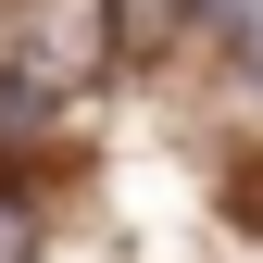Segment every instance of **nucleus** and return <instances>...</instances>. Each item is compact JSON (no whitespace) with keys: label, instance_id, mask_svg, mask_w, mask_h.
Returning a JSON list of instances; mask_svg holds the SVG:
<instances>
[{"label":"nucleus","instance_id":"nucleus-1","mask_svg":"<svg viewBox=\"0 0 263 263\" xmlns=\"http://www.w3.org/2000/svg\"><path fill=\"white\" fill-rule=\"evenodd\" d=\"M113 63H125V38H113V0H38V13L13 25V76H38L50 101L101 88Z\"/></svg>","mask_w":263,"mask_h":263},{"label":"nucleus","instance_id":"nucleus-2","mask_svg":"<svg viewBox=\"0 0 263 263\" xmlns=\"http://www.w3.org/2000/svg\"><path fill=\"white\" fill-rule=\"evenodd\" d=\"M188 25H201V0H113V38H125V63H151V50H176Z\"/></svg>","mask_w":263,"mask_h":263},{"label":"nucleus","instance_id":"nucleus-3","mask_svg":"<svg viewBox=\"0 0 263 263\" xmlns=\"http://www.w3.org/2000/svg\"><path fill=\"white\" fill-rule=\"evenodd\" d=\"M0 263H50V213L25 188H0Z\"/></svg>","mask_w":263,"mask_h":263},{"label":"nucleus","instance_id":"nucleus-4","mask_svg":"<svg viewBox=\"0 0 263 263\" xmlns=\"http://www.w3.org/2000/svg\"><path fill=\"white\" fill-rule=\"evenodd\" d=\"M201 25H226V63L263 76V0H201Z\"/></svg>","mask_w":263,"mask_h":263},{"label":"nucleus","instance_id":"nucleus-5","mask_svg":"<svg viewBox=\"0 0 263 263\" xmlns=\"http://www.w3.org/2000/svg\"><path fill=\"white\" fill-rule=\"evenodd\" d=\"M38 125H50V88L38 76H0V151H25Z\"/></svg>","mask_w":263,"mask_h":263}]
</instances>
